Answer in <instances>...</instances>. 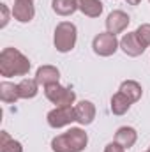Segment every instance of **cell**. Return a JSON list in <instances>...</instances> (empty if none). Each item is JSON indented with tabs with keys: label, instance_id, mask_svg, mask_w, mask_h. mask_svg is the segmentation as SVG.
<instances>
[{
	"label": "cell",
	"instance_id": "cell-20",
	"mask_svg": "<svg viewBox=\"0 0 150 152\" xmlns=\"http://www.w3.org/2000/svg\"><path fill=\"white\" fill-rule=\"evenodd\" d=\"M136 36L141 41V44L145 48L150 46V23H141L138 28H136Z\"/></svg>",
	"mask_w": 150,
	"mask_h": 152
},
{
	"label": "cell",
	"instance_id": "cell-23",
	"mask_svg": "<svg viewBox=\"0 0 150 152\" xmlns=\"http://www.w3.org/2000/svg\"><path fill=\"white\" fill-rule=\"evenodd\" d=\"M125 2H127V4H131V5H138L141 0H125Z\"/></svg>",
	"mask_w": 150,
	"mask_h": 152
},
{
	"label": "cell",
	"instance_id": "cell-16",
	"mask_svg": "<svg viewBox=\"0 0 150 152\" xmlns=\"http://www.w3.org/2000/svg\"><path fill=\"white\" fill-rule=\"evenodd\" d=\"M118 90H120L122 94H125L133 103L140 101L141 96H143V88H141V85H140L138 81H134V80H125V81H122Z\"/></svg>",
	"mask_w": 150,
	"mask_h": 152
},
{
	"label": "cell",
	"instance_id": "cell-4",
	"mask_svg": "<svg viewBox=\"0 0 150 152\" xmlns=\"http://www.w3.org/2000/svg\"><path fill=\"white\" fill-rule=\"evenodd\" d=\"M44 96L50 103L57 106H73L76 101V92L69 87H64L60 83H53L44 87Z\"/></svg>",
	"mask_w": 150,
	"mask_h": 152
},
{
	"label": "cell",
	"instance_id": "cell-10",
	"mask_svg": "<svg viewBox=\"0 0 150 152\" xmlns=\"http://www.w3.org/2000/svg\"><path fill=\"white\" fill-rule=\"evenodd\" d=\"M74 112H76V122H79L81 126H88L95 118V104L92 101L83 99L78 104H74Z\"/></svg>",
	"mask_w": 150,
	"mask_h": 152
},
{
	"label": "cell",
	"instance_id": "cell-25",
	"mask_svg": "<svg viewBox=\"0 0 150 152\" xmlns=\"http://www.w3.org/2000/svg\"><path fill=\"white\" fill-rule=\"evenodd\" d=\"M30 2H34V0H30Z\"/></svg>",
	"mask_w": 150,
	"mask_h": 152
},
{
	"label": "cell",
	"instance_id": "cell-17",
	"mask_svg": "<svg viewBox=\"0 0 150 152\" xmlns=\"http://www.w3.org/2000/svg\"><path fill=\"white\" fill-rule=\"evenodd\" d=\"M18 87H20L21 99H32V97L37 96V92H39V83L36 78H23L18 83Z\"/></svg>",
	"mask_w": 150,
	"mask_h": 152
},
{
	"label": "cell",
	"instance_id": "cell-5",
	"mask_svg": "<svg viewBox=\"0 0 150 152\" xmlns=\"http://www.w3.org/2000/svg\"><path fill=\"white\" fill-rule=\"evenodd\" d=\"M118 48H120V41L117 39L115 34L110 32H101L92 41V50L99 57H111Z\"/></svg>",
	"mask_w": 150,
	"mask_h": 152
},
{
	"label": "cell",
	"instance_id": "cell-6",
	"mask_svg": "<svg viewBox=\"0 0 150 152\" xmlns=\"http://www.w3.org/2000/svg\"><path fill=\"white\" fill-rule=\"evenodd\" d=\"M46 120H48V126L53 127V129L71 126L73 122H76L74 106H57L46 115Z\"/></svg>",
	"mask_w": 150,
	"mask_h": 152
},
{
	"label": "cell",
	"instance_id": "cell-13",
	"mask_svg": "<svg viewBox=\"0 0 150 152\" xmlns=\"http://www.w3.org/2000/svg\"><path fill=\"white\" fill-rule=\"evenodd\" d=\"M0 99H2V103H5V104H12V103H16L18 99H21L18 83L2 81V83H0Z\"/></svg>",
	"mask_w": 150,
	"mask_h": 152
},
{
	"label": "cell",
	"instance_id": "cell-15",
	"mask_svg": "<svg viewBox=\"0 0 150 152\" xmlns=\"http://www.w3.org/2000/svg\"><path fill=\"white\" fill-rule=\"evenodd\" d=\"M131 104H133V101H131L125 94H122V92L118 90L117 94H113L110 108H111V113L113 115H125L127 112H129Z\"/></svg>",
	"mask_w": 150,
	"mask_h": 152
},
{
	"label": "cell",
	"instance_id": "cell-26",
	"mask_svg": "<svg viewBox=\"0 0 150 152\" xmlns=\"http://www.w3.org/2000/svg\"><path fill=\"white\" fill-rule=\"evenodd\" d=\"M149 2H150V0H149Z\"/></svg>",
	"mask_w": 150,
	"mask_h": 152
},
{
	"label": "cell",
	"instance_id": "cell-1",
	"mask_svg": "<svg viewBox=\"0 0 150 152\" xmlns=\"http://www.w3.org/2000/svg\"><path fill=\"white\" fill-rule=\"evenodd\" d=\"M32 64L30 60L16 48H4L0 51V75L4 78L28 75Z\"/></svg>",
	"mask_w": 150,
	"mask_h": 152
},
{
	"label": "cell",
	"instance_id": "cell-18",
	"mask_svg": "<svg viewBox=\"0 0 150 152\" xmlns=\"http://www.w3.org/2000/svg\"><path fill=\"white\" fill-rule=\"evenodd\" d=\"M51 9L58 16H71L78 11L76 0H51Z\"/></svg>",
	"mask_w": 150,
	"mask_h": 152
},
{
	"label": "cell",
	"instance_id": "cell-11",
	"mask_svg": "<svg viewBox=\"0 0 150 152\" xmlns=\"http://www.w3.org/2000/svg\"><path fill=\"white\" fill-rule=\"evenodd\" d=\"M36 80H37L39 85H42V87L58 83V80H60V71H58V67L50 66V64L41 66L37 71H36Z\"/></svg>",
	"mask_w": 150,
	"mask_h": 152
},
{
	"label": "cell",
	"instance_id": "cell-24",
	"mask_svg": "<svg viewBox=\"0 0 150 152\" xmlns=\"http://www.w3.org/2000/svg\"><path fill=\"white\" fill-rule=\"evenodd\" d=\"M147 152H150V147H149V151H147Z\"/></svg>",
	"mask_w": 150,
	"mask_h": 152
},
{
	"label": "cell",
	"instance_id": "cell-7",
	"mask_svg": "<svg viewBox=\"0 0 150 152\" xmlns=\"http://www.w3.org/2000/svg\"><path fill=\"white\" fill-rule=\"evenodd\" d=\"M129 23H131V18H129V14L127 12H124V11H111L110 14H108V18H106V32H110V34H122L127 27H129Z\"/></svg>",
	"mask_w": 150,
	"mask_h": 152
},
{
	"label": "cell",
	"instance_id": "cell-21",
	"mask_svg": "<svg viewBox=\"0 0 150 152\" xmlns=\"http://www.w3.org/2000/svg\"><path fill=\"white\" fill-rule=\"evenodd\" d=\"M0 12H2V21H0V28H5L7 23H9V16L12 12H9V7L5 4H0Z\"/></svg>",
	"mask_w": 150,
	"mask_h": 152
},
{
	"label": "cell",
	"instance_id": "cell-22",
	"mask_svg": "<svg viewBox=\"0 0 150 152\" xmlns=\"http://www.w3.org/2000/svg\"><path fill=\"white\" fill-rule=\"evenodd\" d=\"M104 152H125V149L122 145H118L117 142H111V143H108L104 147Z\"/></svg>",
	"mask_w": 150,
	"mask_h": 152
},
{
	"label": "cell",
	"instance_id": "cell-12",
	"mask_svg": "<svg viewBox=\"0 0 150 152\" xmlns=\"http://www.w3.org/2000/svg\"><path fill=\"white\" fill-rule=\"evenodd\" d=\"M115 142L127 151V149L134 147V143L138 142V131L131 126H122L115 133Z\"/></svg>",
	"mask_w": 150,
	"mask_h": 152
},
{
	"label": "cell",
	"instance_id": "cell-3",
	"mask_svg": "<svg viewBox=\"0 0 150 152\" xmlns=\"http://www.w3.org/2000/svg\"><path fill=\"white\" fill-rule=\"evenodd\" d=\"M78 41V28L74 23L71 21H60L55 27V34H53V44L57 48V51L60 53H69L73 51Z\"/></svg>",
	"mask_w": 150,
	"mask_h": 152
},
{
	"label": "cell",
	"instance_id": "cell-2",
	"mask_svg": "<svg viewBox=\"0 0 150 152\" xmlns=\"http://www.w3.org/2000/svg\"><path fill=\"white\" fill-rule=\"evenodd\" d=\"M88 134L81 127H71L69 131L57 134L51 140V151L53 152H81L87 149Z\"/></svg>",
	"mask_w": 150,
	"mask_h": 152
},
{
	"label": "cell",
	"instance_id": "cell-9",
	"mask_svg": "<svg viewBox=\"0 0 150 152\" xmlns=\"http://www.w3.org/2000/svg\"><path fill=\"white\" fill-rule=\"evenodd\" d=\"M120 50L127 55V57H140L147 48L141 44V41L138 39L136 32H127L120 39Z\"/></svg>",
	"mask_w": 150,
	"mask_h": 152
},
{
	"label": "cell",
	"instance_id": "cell-19",
	"mask_svg": "<svg viewBox=\"0 0 150 152\" xmlns=\"http://www.w3.org/2000/svg\"><path fill=\"white\" fill-rule=\"evenodd\" d=\"M0 147H2V152H23V145L11 138L7 131H2L0 133Z\"/></svg>",
	"mask_w": 150,
	"mask_h": 152
},
{
	"label": "cell",
	"instance_id": "cell-8",
	"mask_svg": "<svg viewBox=\"0 0 150 152\" xmlns=\"http://www.w3.org/2000/svg\"><path fill=\"white\" fill-rule=\"evenodd\" d=\"M11 12L16 21L30 23L36 16V7H34V2H30V0H14V7Z\"/></svg>",
	"mask_w": 150,
	"mask_h": 152
},
{
	"label": "cell",
	"instance_id": "cell-14",
	"mask_svg": "<svg viewBox=\"0 0 150 152\" xmlns=\"http://www.w3.org/2000/svg\"><path fill=\"white\" fill-rule=\"evenodd\" d=\"M76 4H78V11H81L88 18H99L104 9L101 0H76Z\"/></svg>",
	"mask_w": 150,
	"mask_h": 152
}]
</instances>
